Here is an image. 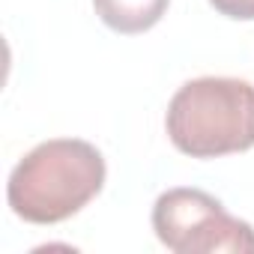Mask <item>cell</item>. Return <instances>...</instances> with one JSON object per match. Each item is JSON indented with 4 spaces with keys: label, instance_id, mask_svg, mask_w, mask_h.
Segmentation results:
<instances>
[{
    "label": "cell",
    "instance_id": "cell-3",
    "mask_svg": "<svg viewBox=\"0 0 254 254\" xmlns=\"http://www.w3.org/2000/svg\"><path fill=\"white\" fill-rule=\"evenodd\" d=\"M153 230L174 254H254V227L200 189H168L153 206Z\"/></svg>",
    "mask_w": 254,
    "mask_h": 254
},
{
    "label": "cell",
    "instance_id": "cell-4",
    "mask_svg": "<svg viewBox=\"0 0 254 254\" xmlns=\"http://www.w3.org/2000/svg\"><path fill=\"white\" fill-rule=\"evenodd\" d=\"M171 0H93V9L105 27L123 36L147 33L162 21Z\"/></svg>",
    "mask_w": 254,
    "mask_h": 254
},
{
    "label": "cell",
    "instance_id": "cell-2",
    "mask_svg": "<svg viewBox=\"0 0 254 254\" xmlns=\"http://www.w3.org/2000/svg\"><path fill=\"white\" fill-rule=\"evenodd\" d=\"M171 144L191 159H218L254 147V84L242 78H194L168 102Z\"/></svg>",
    "mask_w": 254,
    "mask_h": 254
},
{
    "label": "cell",
    "instance_id": "cell-1",
    "mask_svg": "<svg viewBox=\"0 0 254 254\" xmlns=\"http://www.w3.org/2000/svg\"><path fill=\"white\" fill-rule=\"evenodd\" d=\"M102 153L81 138H54L33 147L9 174L6 200L30 224H57L81 212L105 186Z\"/></svg>",
    "mask_w": 254,
    "mask_h": 254
},
{
    "label": "cell",
    "instance_id": "cell-5",
    "mask_svg": "<svg viewBox=\"0 0 254 254\" xmlns=\"http://www.w3.org/2000/svg\"><path fill=\"white\" fill-rule=\"evenodd\" d=\"M212 9L233 21H254V0H209Z\"/></svg>",
    "mask_w": 254,
    "mask_h": 254
}]
</instances>
